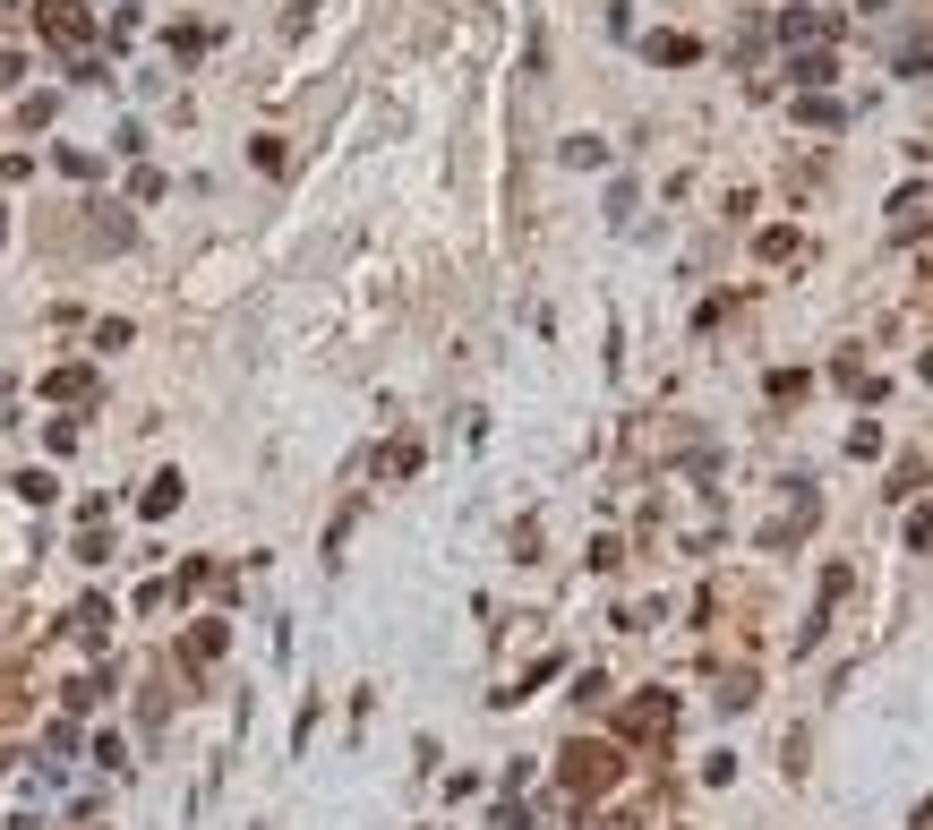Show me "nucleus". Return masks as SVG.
Segmentation results:
<instances>
[{
    "mask_svg": "<svg viewBox=\"0 0 933 830\" xmlns=\"http://www.w3.org/2000/svg\"><path fill=\"white\" fill-rule=\"evenodd\" d=\"M609 779H616V754H609V745H574V754H566V788H582V797H600Z\"/></svg>",
    "mask_w": 933,
    "mask_h": 830,
    "instance_id": "f257e3e1",
    "label": "nucleus"
},
{
    "mask_svg": "<svg viewBox=\"0 0 933 830\" xmlns=\"http://www.w3.org/2000/svg\"><path fill=\"white\" fill-rule=\"evenodd\" d=\"M668 719H676V703H668V694H651V703H634V710H625V728H634V736H668Z\"/></svg>",
    "mask_w": 933,
    "mask_h": 830,
    "instance_id": "7ed1b4c3",
    "label": "nucleus"
},
{
    "mask_svg": "<svg viewBox=\"0 0 933 830\" xmlns=\"http://www.w3.org/2000/svg\"><path fill=\"white\" fill-rule=\"evenodd\" d=\"M34 9H43V34H52V43H86V9H77V0H34Z\"/></svg>",
    "mask_w": 933,
    "mask_h": 830,
    "instance_id": "f03ea898",
    "label": "nucleus"
}]
</instances>
